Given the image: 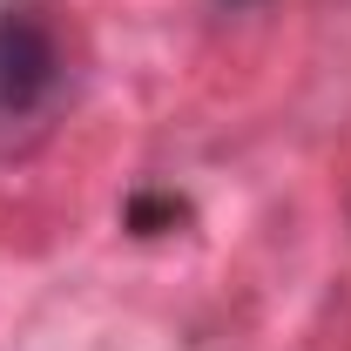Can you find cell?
<instances>
[{
	"label": "cell",
	"instance_id": "obj_1",
	"mask_svg": "<svg viewBox=\"0 0 351 351\" xmlns=\"http://www.w3.org/2000/svg\"><path fill=\"white\" fill-rule=\"evenodd\" d=\"M61 82V41L34 0L0 7V115H34Z\"/></svg>",
	"mask_w": 351,
	"mask_h": 351
}]
</instances>
